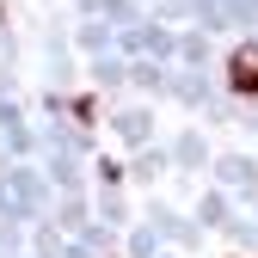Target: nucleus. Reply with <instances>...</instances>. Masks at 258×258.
Listing matches in <instances>:
<instances>
[{"instance_id":"nucleus-1","label":"nucleus","mask_w":258,"mask_h":258,"mask_svg":"<svg viewBox=\"0 0 258 258\" xmlns=\"http://www.w3.org/2000/svg\"><path fill=\"white\" fill-rule=\"evenodd\" d=\"M228 86L240 92V99H258V43H240L228 55Z\"/></svg>"}]
</instances>
